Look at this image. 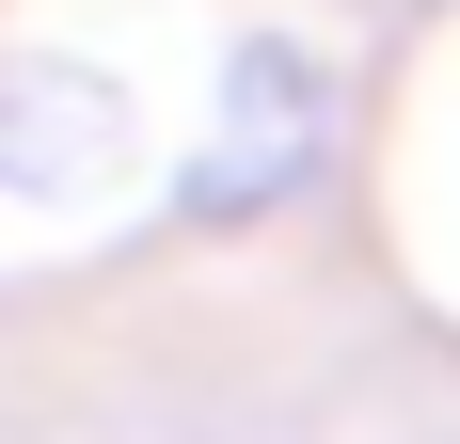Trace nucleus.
Masks as SVG:
<instances>
[{
    "mask_svg": "<svg viewBox=\"0 0 460 444\" xmlns=\"http://www.w3.org/2000/svg\"><path fill=\"white\" fill-rule=\"evenodd\" d=\"M318 128H333V111H318V80H302L286 48H254V80H238V128H223V159L190 175V207H270V191L318 159Z\"/></svg>",
    "mask_w": 460,
    "mask_h": 444,
    "instance_id": "nucleus-1",
    "label": "nucleus"
}]
</instances>
